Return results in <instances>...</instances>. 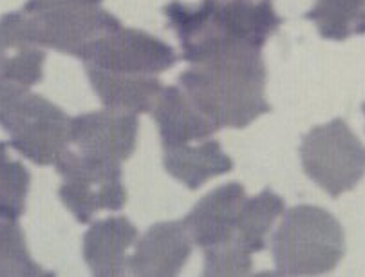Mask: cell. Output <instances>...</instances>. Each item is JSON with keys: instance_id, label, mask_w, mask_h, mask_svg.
Masks as SVG:
<instances>
[{"instance_id": "cell-17", "label": "cell", "mask_w": 365, "mask_h": 277, "mask_svg": "<svg viewBox=\"0 0 365 277\" xmlns=\"http://www.w3.org/2000/svg\"><path fill=\"white\" fill-rule=\"evenodd\" d=\"M284 199L269 188L253 198H246L235 232V248L246 256L268 246V236L277 218L284 214Z\"/></svg>"}, {"instance_id": "cell-22", "label": "cell", "mask_w": 365, "mask_h": 277, "mask_svg": "<svg viewBox=\"0 0 365 277\" xmlns=\"http://www.w3.org/2000/svg\"><path fill=\"white\" fill-rule=\"evenodd\" d=\"M361 113L365 114V102H364V106H361Z\"/></svg>"}, {"instance_id": "cell-16", "label": "cell", "mask_w": 365, "mask_h": 277, "mask_svg": "<svg viewBox=\"0 0 365 277\" xmlns=\"http://www.w3.org/2000/svg\"><path fill=\"white\" fill-rule=\"evenodd\" d=\"M163 165L174 180L187 185L190 191H197L208 180L233 168L232 158L222 153L221 143L214 138L197 141L195 145L163 148Z\"/></svg>"}, {"instance_id": "cell-4", "label": "cell", "mask_w": 365, "mask_h": 277, "mask_svg": "<svg viewBox=\"0 0 365 277\" xmlns=\"http://www.w3.org/2000/svg\"><path fill=\"white\" fill-rule=\"evenodd\" d=\"M246 194L241 183H226L199 199L182 219L194 245L205 252V276H248L252 256L235 248V232Z\"/></svg>"}, {"instance_id": "cell-20", "label": "cell", "mask_w": 365, "mask_h": 277, "mask_svg": "<svg viewBox=\"0 0 365 277\" xmlns=\"http://www.w3.org/2000/svg\"><path fill=\"white\" fill-rule=\"evenodd\" d=\"M8 147L0 141V219L16 221L26 211L31 174L22 161L9 158Z\"/></svg>"}, {"instance_id": "cell-3", "label": "cell", "mask_w": 365, "mask_h": 277, "mask_svg": "<svg viewBox=\"0 0 365 277\" xmlns=\"http://www.w3.org/2000/svg\"><path fill=\"white\" fill-rule=\"evenodd\" d=\"M272 252L280 276H322L342 261L346 236L331 212L299 205L284 211Z\"/></svg>"}, {"instance_id": "cell-10", "label": "cell", "mask_w": 365, "mask_h": 277, "mask_svg": "<svg viewBox=\"0 0 365 277\" xmlns=\"http://www.w3.org/2000/svg\"><path fill=\"white\" fill-rule=\"evenodd\" d=\"M22 11L0 16V107L42 82L46 51L29 39Z\"/></svg>"}, {"instance_id": "cell-18", "label": "cell", "mask_w": 365, "mask_h": 277, "mask_svg": "<svg viewBox=\"0 0 365 277\" xmlns=\"http://www.w3.org/2000/svg\"><path fill=\"white\" fill-rule=\"evenodd\" d=\"M304 16L326 40L342 42L365 33V0H315Z\"/></svg>"}, {"instance_id": "cell-9", "label": "cell", "mask_w": 365, "mask_h": 277, "mask_svg": "<svg viewBox=\"0 0 365 277\" xmlns=\"http://www.w3.org/2000/svg\"><path fill=\"white\" fill-rule=\"evenodd\" d=\"M80 60L114 74H160L175 66L178 55L163 40L120 26L91 42Z\"/></svg>"}, {"instance_id": "cell-8", "label": "cell", "mask_w": 365, "mask_h": 277, "mask_svg": "<svg viewBox=\"0 0 365 277\" xmlns=\"http://www.w3.org/2000/svg\"><path fill=\"white\" fill-rule=\"evenodd\" d=\"M29 39L40 47L82 59L91 42L120 28L121 22L100 6H24Z\"/></svg>"}, {"instance_id": "cell-13", "label": "cell", "mask_w": 365, "mask_h": 277, "mask_svg": "<svg viewBox=\"0 0 365 277\" xmlns=\"http://www.w3.org/2000/svg\"><path fill=\"white\" fill-rule=\"evenodd\" d=\"M136 239L138 228L125 216L101 219L93 223L83 236V259L94 276H123L128 268L127 250Z\"/></svg>"}, {"instance_id": "cell-5", "label": "cell", "mask_w": 365, "mask_h": 277, "mask_svg": "<svg viewBox=\"0 0 365 277\" xmlns=\"http://www.w3.org/2000/svg\"><path fill=\"white\" fill-rule=\"evenodd\" d=\"M9 147L40 167L55 165L71 143V118L40 94L26 93L0 107Z\"/></svg>"}, {"instance_id": "cell-1", "label": "cell", "mask_w": 365, "mask_h": 277, "mask_svg": "<svg viewBox=\"0 0 365 277\" xmlns=\"http://www.w3.org/2000/svg\"><path fill=\"white\" fill-rule=\"evenodd\" d=\"M163 13L188 64L222 53L262 51L282 24L272 0H201L199 4L172 0Z\"/></svg>"}, {"instance_id": "cell-6", "label": "cell", "mask_w": 365, "mask_h": 277, "mask_svg": "<svg viewBox=\"0 0 365 277\" xmlns=\"http://www.w3.org/2000/svg\"><path fill=\"white\" fill-rule=\"evenodd\" d=\"M300 161L331 198L351 191L365 176V145L342 118L317 125L300 143Z\"/></svg>"}, {"instance_id": "cell-19", "label": "cell", "mask_w": 365, "mask_h": 277, "mask_svg": "<svg viewBox=\"0 0 365 277\" xmlns=\"http://www.w3.org/2000/svg\"><path fill=\"white\" fill-rule=\"evenodd\" d=\"M29 256L26 236L16 221L0 219V277H51Z\"/></svg>"}, {"instance_id": "cell-7", "label": "cell", "mask_w": 365, "mask_h": 277, "mask_svg": "<svg viewBox=\"0 0 365 277\" xmlns=\"http://www.w3.org/2000/svg\"><path fill=\"white\" fill-rule=\"evenodd\" d=\"M63 178L58 196L80 223H91L100 211H120L127 203V188L121 181L118 161L87 156L67 148L55 163Z\"/></svg>"}, {"instance_id": "cell-15", "label": "cell", "mask_w": 365, "mask_h": 277, "mask_svg": "<svg viewBox=\"0 0 365 277\" xmlns=\"http://www.w3.org/2000/svg\"><path fill=\"white\" fill-rule=\"evenodd\" d=\"M86 73L100 102L110 109L152 113L163 91L158 74H114L94 67H86Z\"/></svg>"}, {"instance_id": "cell-21", "label": "cell", "mask_w": 365, "mask_h": 277, "mask_svg": "<svg viewBox=\"0 0 365 277\" xmlns=\"http://www.w3.org/2000/svg\"><path fill=\"white\" fill-rule=\"evenodd\" d=\"M103 0H28L26 6L43 8V6H100Z\"/></svg>"}, {"instance_id": "cell-12", "label": "cell", "mask_w": 365, "mask_h": 277, "mask_svg": "<svg viewBox=\"0 0 365 277\" xmlns=\"http://www.w3.org/2000/svg\"><path fill=\"white\" fill-rule=\"evenodd\" d=\"M192 246L194 241L182 221L155 223L138 239L127 270L141 277L178 276L190 258Z\"/></svg>"}, {"instance_id": "cell-2", "label": "cell", "mask_w": 365, "mask_h": 277, "mask_svg": "<svg viewBox=\"0 0 365 277\" xmlns=\"http://www.w3.org/2000/svg\"><path fill=\"white\" fill-rule=\"evenodd\" d=\"M188 100L219 131L245 129L269 113L266 66L260 51H232L190 64L178 76Z\"/></svg>"}, {"instance_id": "cell-14", "label": "cell", "mask_w": 365, "mask_h": 277, "mask_svg": "<svg viewBox=\"0 0 365 277\" xmlns=\"http://www.w3.org/2000/svg\"><path fill=\"white\" fill-rule=\"evenodd\" d=\"M152 116L160 127L163 148H175L194 141H205L219 131L188 100L179 86L163 87L152 109Z\"/></svg>"}, {"instance_id": "cell-11", "label": "cell", "mask_w": 365, "mask_h": 277, "mask_svg": "<svg viewBox=\"0 0 365 277\" xmlns=\"http://www.w3.org/2000/svg\"><path fill=\"white\" fill-rule=\"evenodd\" d=\"M138 129V114L106 107L71 118V143L78 153L121 163L136 151Z\"/></svg>"}]
</instances>
